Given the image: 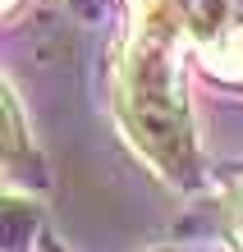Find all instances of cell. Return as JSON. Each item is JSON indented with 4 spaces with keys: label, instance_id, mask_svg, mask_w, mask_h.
I'll list each match as a JSON object with an SVG mask.
<instances>
[{
    "label": "cell",
    "instance_id": "cell-1",
    "mask_svg": "<svg viewBox=\"0 0 243 252\" xmlns=\"http://www.w3.org/2000/svg\"><path fill=\"white\" fill-rule=\"evenodd\" d=\"M119 120H124L129 138L138 142V152L165 179L193 184L197 147L188 128V106L165 32H156V28H147L119 60Z\"/></svg>",
    "mask_w": 243,
    "mask_h": 252
},
{
    "label": "cell",
    "instance_id": "cell-2",
    "mask_svg": "<svg viewBox=\"0 0 243 252\" xmlns=\"http://www.w3.org/2000/svg\"><path fill=\"white\" fill-rule=\"evenodd\" d=\"M188 32L211 69L243 83V0H197Z\"/></svg>",
    "mask_w": 243,
    "mask_h": 252
},
{
    "label": "cell",
    "instance_id": "cell-3",
    "mask_svg": "<svg viewBox=\"0 0 243 252\" xmlns=\"http://www.w3.org/2000/svg\"><path fill=\"white\" fill-rule=\"evenodd\" d=\"M142 5H147V14H151V28H156V32H170V23L188 19L197 0H142Z\"/></svg>",
    "mask_w": 243,
    "mask_h": 252
},
{
    "label": "cell",
    "instance_id": "cell-4",
    "mask_svg": "<svg viewBox=\"0 0 243 252\" xmlns=\"http://www.w3.org/2000/svg\"><path fill=\"white\" fill-rule=\"evenodd\" d=\"M28 229H37V216H28L23 202H5V243H9V252H23Z\"/></svg>",
    "mask_w": 243,
    "mask_h": 252
},
{
    "label": "cell",
    "instance_id": "cell-5",
    "mask_svg": "<svg viewBox=\"0 0 243 252\" xmlns=\"http://www.w3.org/2000/svg\"><path fill=\"white\" fill-rule=\"evenodd\" d=\"M73 5H78L83 14H97V5H101V0H73Z\"/></svg>",
    "mask_w": 243,
    "mask_h": 252
},
{
    "label": "cell",
    "instance_id": "cell-6",
    "mask_svg": "<svg viewBox=\"0 0 243 252\" xmlns=\"http://www.w3.org/2000/svg\"><path fill=\"white\" fill-rule=\"evenodd\" d=\"M41 252H60V243H41Z\"/></svg>",
    "mask_w": 243,
    "mask_h": 252
},
{
    "label": "cell",
    "instance_id": "cell-7",
    "mask_svg": "<svg viewBox=\"0 0 243 252\" xmlns=\"http://www.w3.org/2000/svg\"><path fill=\"white\" fill-rule=\"evenodd\" d=\"M239 234H243V206H239Z\"/></svg>",
    "mask_w": 243,
    "mask_h": 252
}]
</instances>
